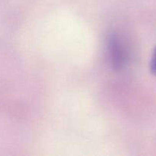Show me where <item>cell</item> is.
Instances as JSON below:
<instances>
[{"mask_svg":"<svg viewBox=\"0 0 156 156\" xmlns=\"http://www.w3.org/2000/svg\"><path fill=\"white\" fill-rule=\"evenodd\" d=\"M150 69L152 74H153L154 76H156V48L155 50V52H154L152 61H151Z\"/></svg>","mask_w":156,"mask_h":156,"instance_id":"cell-2","label":"cell"},{"mask_svg":"<svg viewBox=\"0 0 156 156\" xmlns=\"http://www.w3.org/2000/svg\"><path fill=\"white\" fill-rule=\"evenodd\" d=\"M111 54H112V59L114 62V66L116 67V69L120 68L122 65V55L120 52L119 45L117 43V41H114L113 39L111 41Z\"/></svg>","mask_w":156,"mask_h":156,"instance_id":"cell-1","label":"cell"}]
</instances>
